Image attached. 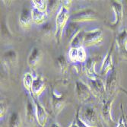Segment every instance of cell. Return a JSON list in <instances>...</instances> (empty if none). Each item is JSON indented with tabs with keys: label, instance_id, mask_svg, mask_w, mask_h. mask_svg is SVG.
Segmentation results:
<instances>
[{
	"label": "cell",
	"instance_id": "obj_5",
	"mask_svg": "<svg viewBox=\"0 0 127 127\" xmlns=\"http://www.w3.org/2000/svg\"><path fill=\"white\" fill-rule=\"evenodd\" d=\"M33 98V102H34V105H35V113H36V119L38 122V124L44 127L47 124V113L46 112L45 109L42 107V105L40 103L34 98Z\"/></svg>",
	"mask_w": 127,
	"mask_h": 127
},
{
	"label": "cell",
	"instance_id": "obj_22",
	"mask_svg": "<svg viewBox=\"0 0 127 127\" xmlns=\"http://www.w3.org/2000/svg\"><path fill=\"white\" fill-rule=\"evenodd\" d=\"M26 110H27L26 111V117H27L28 120L29 122H33L34 118H35V117H36V113L33 110V107L32 106L31 103L30 101H28Z\"/></svg>",
	"mask_w": 127,
	"mask_h": 127
},
{
	"label": "cell",
	"instance_id": "obj_8",
	"mask_svg": "<svg viewBox=\"0 0 127 127\" xmlns=\"http://www.w3.org/2000/svg\"><path fill=\"white\" fill-rule=\"evenodd\" d=\"M113 12L115 15V21L113 24H112V25L113 27H117L119 26V25L120 24V22L122 21L123 18V7L120 2H115L113 1L111 3Z\"/></svg>",
	"mask_w": 127,
	"mask_h": 127
},
{
	"label": "cell",
	"instance_id": "obj_26",
	"mask_svg": "<svg viewBox=\"0 0 127 127\" xmlns=\"http://www.w3.org/2000/svg\"><path fill=\"white\" fill-rule=\"evenodd\" d=\"M4 57H5V59L8 61H11V62H14L16 59V57H17V54L15 53V51L14 50H10L7 53H5L4 55Z\"/></svg>",
	"mask_w": 127,
	"mask_h": 127
},
{
	"label": "cell",
	"instance_id": "obj_27",
	"mask_svg": "<svg viewBox=\"0 0 127 127\" xmlns=\"http://www.w3.org/2000/svg\"><path fill=\"white\" fill-rule=\"evenodd\" d=\"M69 59L72 62H77L78 58V48H71L68 53Z\"/></svg>",
	"mask_w": 127,
	"mask_h": 127
},
{
	"label": "cell",
	"instance_id": "obj_9",
	"mask_svg": "<svg viewBox=\"0 0 127 127\" xmlns=\"http://www.w3.org/2000/svg\"><path fill=\"white\" fill-rule=\"evenodd\" d=\"M41 56H42L41 51L37 47L33 48L28 59V63L29 66L31 68L36 67L41 60Z\"/></svg>",
	"mask_w": 127,
	"mask_h": 127
},
{
	"label": "cell",
	"instance_id": "obj_13",
	"mask_svg": "<svg viewBox=\"0 0 127 127\" xmlns=\"http://www.w3.org/2000/svg\"><path fill=\"white\" fill-rule=\"evenodd\" d=\"M20 23L23 27H29L31 24L32 15H31V10L30 11L28 8H24L21 11L20 18Z\"/></svg>",
	"mask_w": 127,
	"mask_h": 127
},
{
	"label": "cell",
	"instance_id": "obj_19",
	"mask_svg": "<svg viewBox=\"0 0 127 127\" xmlns=\"http://www.w3.org/2000/svg\"><path fill=\"white\" fill-rule=\"evenodd\" d=\"M8 127H21V120L18 113H12L8 120Z\"/></svg>",
	"mask_w": 127,
	"mask_h": 127
},
{
	"label": "cell",
	"instance_id": "obj_10",
	"mask_svg": "<svg viewBox=\"0 0 127 127\" xmlns=\"http://www.w3.org/2000/svg\"><path fill=\"white\" fill-rule=\"evenodd\" d=\"M113 50V45L111 47L110 51L107 54L105 59L103 60V62L102 63V66H101V74L102 75H105L110 70L113 69V60H112Z\"/></svg>",
	"mask_w": 127,
	"mask_h": 127
},
{
	"label": "cell",
	"instance_id": "obj_4",
	"mask_svg": "<svg viewBox=\"0 0 127 127\" xmlns=\"http://www.w3.org/2000/svg\"><path fill=\"white\" fill-rule=\"evenodd\" d=\"M97 18V15L95 11L90 9H85L75 13L71 18L72 21H94Z\"/></svg>",
	"mask_w": 127,
	"mask_h": 127
},
{
	"label": "cell",
	"instance_id": "obj_6",
	"mask_svg": "<svg viewBox=\"0 0 127 127\" xmlns=\"http://www.w3.org/2000/svg\"><path fill=\"white\" fill-rule=\"evenodd\" d=\"M76 93L78 99L81 101H86L91 97L90 88L82 82H76Z\"/></svg>",
	"mask_w": 127,
	"mask_h": 127
},
{
	"label": "cell",
	"instance_id": "obj_17",
	"mask_svg": "<svg viewBox=\"0 0 127 127\" xmlns=\"http://www.w3.org/2000/svg\"><path fill=\"white\" fill-rule=\"evenodd\" d=\"M116 85H117V74L114 69H113L111 74L110 75L107 81L106 91H107V93L112 92L115 89V88H116Z\"/></svg>",
	"mask_w": 127,
	"mask_h": 127
},
{
	"label": "cell",
	"instance_id": "obj_21",
	"mask_svg": "<svg viewBox=\"0 0 127 127\" xmlns=\"http://www.w3.org/2000/svg\"><path fill=\"white\" fill-rule=\"evenodd\" d=\"M33 80L34 79H33V77L30 73H25L24 75V77H23V84H24V86L27 90H28L31 92V93L32 90Z\"/></svg>",
	"mask_w": 127,
	"mask_h": 127
},
{
	"label": "cell",
	"instance_id": "obj_1",
	"mask_svg": "<svg viewBox=\"0 0 127 127\" xmlns=\"http://www.w3.org/2000/svg\"><path fill=\"white\" fill-rule=\"evenodd\" d=\"M68 18V10L63 5L60 8L58 11V14L56 18V37L60 39L64 26L66 24L67 19Z\"/></svg>",
	"mask_w": 127,
	"mask_h": 127
},
{
	"label": "cell",
	"instance_id": "obj_29",
	"mask_svg": "<svg viewBox=\"0 0 127 127\" xmlns=\"http://www.w3.org/2000/svg\"><path fill=\"white\" fill-rule=\"evenodd\" d=\"M76 123H78V126L79 127H89L88 126H87L82 120H81V118L79 117V111L78 110L77 113H76Z\"/></svg>",
	"mask_w": 127,
	"mask_h": 127
},
{
	"label": "cell",
	"instance_id": "obj_3",
	"mask_svg": "<svg viewBox=\"0 0 127 127\" xmlns=\"http://www.w3.org/2000/svg\"><path fill=\"white\" fill-rule=\"evenodd\" d=\"M81 118V117H80ZM87 126L89 127H96L97 124V116L95 110L91 107H87L81 118Z\"/></svg>",
	"mask_w": 127,
	"mask_h": 127
},
{
	"label": "cell",
	"instance_id": "obj_11",
	"mask_svg": "<svg viewBox=\"0 0 127 127\" xmlns=\"http://www.w3.org/2000/svg\"><path fill=\"white\" fill-rule=\"evenodd\" d=\"M90 84L95 95H98L99 97L104 95L106 91V86L100 79L97 78L95 80H91Z\"/></svg>",
	"mask_w": 127,
	"mask_h": 127
},
{
	"label": "cell",
	"instance_id": "obj_2",
	"mask_svg": "<svg viewBox=\"0 0 127 127\" xmlns=\"http://www.w3.org/2000/svg\"><path fill=\"white\" fill-rule=\"evenodd\" d=\"M103 40V33L100 29L96 28L85 32L83 44L85 46H92L100 43Z\"/></svg>",
	"mask_w": 127,
	"mask_h": 127
},
{
	"label": "cell",
	"instance_id": "obj_18",
	"mask_svg": "<svg viewBox=\"0 0 127 127\" xmlns=\"http://www.w3.org/2000/svg\"><path fill=\"white\" fill-rule=\"evenodd\" d=\"M87 75L91 78V80H95L98 78L97 73L95 72V61L93 60H88L86 65Z\"/></svg>",
	"mask_w": 127,
	"mask_h": 127
},
{
	"label": "cell",
	"instance_id": "obj_30",
	"mask_svg": "<svg viewBox=\"0 0 127 127\" xmlns=\"http://www.w3.org/2000/svg\"><path fill=\"white\" fill-rule=\"evenodd\" d=\"M117 127H127V122L126 121L124 117H121L118 122Z\"/></svg>",
	"mask_w": 127,
	"mask_h": 127
},
{
	"label": "cell",
	"instance_id": "obj_33",
	"mask_svg": "<svg viewBox=\"0 0 127 127\" xmlns=\"http://www.w3.org/2000/svg\"><path fill=\"white\" fill-rule=\"evenodd\" d=\"M50 127H60L58 124L57 123H53L51 126H50Z\"/></svg>",
	"mask_w": 127,
	"mask_h": 127
},
{
	"label": "cell",
	"instance_id": "obj_25",
	"mask_svg": "<svg viewBox=\"0 0 127 127\" xmlns=\"http://www.w3.org/2000/svg\"><path fill=\"white\" fill-rule=\"evenodd\" d=\"M57 63H58V65L60 66L62 72H64L67 68V62L65 57L63 56H59L58 58H57Z\"/></svg>",
	"mask_w": 127,
	"mask_h": 127
},
{
	"label": "cell",
	"instance_id": "obj_20",
	"mask_svg": "<svg viewBox=\"0 0 127 127\" xmlns=\"http://www.w3.org/2000/svg\"><path fill=\"white\" fill-rule=\"evenodd\" d=\"M65 106V103L63 100L62 98H59V97H53V111L56 114H58L64 107Z\"/></svg>",
	"mask_w": 127,
	"mask_h": 127
},
{
	"label": "cell",
	"instance_id": "obj_12",
	"mask_svg": "<svg viewBox=\"0 0 127 127\" xmlns=\"http://www.w3.org/2000/svg\"><path fill=\"white\" fill-rule=\"evenodd\" d=\"M31 15L33 21L37 23V24H41L47 18V11H40L36 8H33L31 9Z\"/></svg>",
	"mask_w": 127,
	"mask_h": 127
},
{
	"label": "cell",
	"instance_id": "obj_15",
	"mask_svg": "<svg viewBox=\"0 0 127 127\" xmlns=\"http://www.w3.org/2000/svg\"><path fill=\"white\" fill-rule=\"evenodd\" d=\"M45 88L44 82L40 78H37L33 80V85H32V90H31V95L32 97L34 95L38 96L41 94V92L43 91Z\"/></svg>",
	"mask_w": 127,
	"mask_h": 127
},
{
	"label": "cell",
	"instance_id": "obj_31",
	"mask_svg": "<svg viewBox=\"0 0 127 127\" xmlns=\"http://www.w3.org/2000/svg\"><path fill=\"white\" fill-rule=\"evenodd\" d=\"M72 3V1H63V6L65 7L66 8H69V6H70Z\"/></svg>",
	"mask_w": 127,
	"mask_h": 127
},
{
	"label": "cell",
	"instance_id": "obj_28",
	"mask_svg": "<svg viewBox=\"0 0 127 127\" xmlns=\"http://www.w3.org/2000/svg\"><path fill=\"white\" fill-rule=\"evenodd\" d=\"M6 111H7V106H6V104L1 101V106H0V117H1V119L5 117V115L6 113Z\"/></svg>",
	"mask_w": 127,
	"mask_h": 127
},
{
	"label": "cell",
	"instance_id": "obj_32",
	"mask_svg": "<svg viewBox=\"0 0 127 127\" xmlns=\"http://www.w3.org/2000/svg\"><path fill=\"white\" fill-rule=\"evenodd\" d=\"M69 127H79V126H78V123L75 121V122H73L72 123H71V125L69 126Z\"/></svg>",
	"mask_w": 127,
	"mask_h": 127
},
{
	"label": "cell",
	"instance_id": "obj_24",
	"mask_svg": "<svg viewBox=\"0 0 127 127\" xmlns=\"http://www.w3.org/2000/svg\"><path fill=\"white\" fill-rule=\"evenodd\" d=\"M86 52L85 49L81 47L78 48V58H77V62H81L84 63L86 60Z\"/></svg>",
	"mask_w": 127,
	"mask_h": 127
},
{
	"label": "cell",
	"instance_id": "obj_7",
	"mask_svg": "<svg viewBox=\"0 0 127 127\" xmlns=\"http://www.w3.org/2000/svg\"><path fill=\"white\" fill-rule=\"evenodd\" d=\"M117 42L123 56L127 57V31L126 29H123V31L118 34Z\"/></svg>",
	"mask_w": 127,
	"mask_h": 127
},
{
	"label": "cell",
	"instance_id": "obj_23",
	"mask_svg": "<svg viewBox=\"0 0 127 127\" xmlns=\"http://www.w3.org/2000/svg\"><path fill=\"white\" fill-rule=\"evenodd\" d=\"M34 8H36L40 11H46L47 8V2L43 1V0H33L32 1Z\"/></svg>",
	"mask_w": 127,
	"mask_h": 127
},
{
	"label": "cell",
	"instance_id": "obj_14",
	"mask_svg": "<svg viewBox=\"0 0 127 127\" xmlns=\"http://www.w3.org/2000/svg\"><path fill=\"white\" fill-rule=\"evenodd\" d=\"M113 100L107 101L103 106L102 108V117L104 120V121L107 123L113 122V120L111 116V107Z\"/></svg>",
	"mask_w": 127,
	"mask_h": 127
},
{
	"label": "cell",
	"instance_id": "obj_16",
	"mask_svg": "<svg viewBox=\"0 0 127 127\" xmlns=\"http://www.w3.org/2000/svg\"><path fill=\"white\" fill-rule=\"evenodd\" d=\"M84 33L82 31H78L74 37L71 40V47L72 48H79L82 47V43H83L84 40Z\"/></svg>",
	"mask_w": 127,
	"mask_h": 127
}]
</instances>
